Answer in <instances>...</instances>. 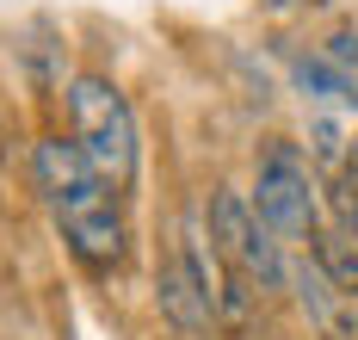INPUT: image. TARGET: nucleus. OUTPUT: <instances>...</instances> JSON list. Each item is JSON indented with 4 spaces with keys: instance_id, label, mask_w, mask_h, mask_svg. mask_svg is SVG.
Segmentation results:
<instances>
[{
    "instance_id": "2",
    "label": "nucleus",
    "mask_w": 358,
    "mask_h": 340,
    "mask_svg": "<svg viewBox=\"0 0 358 340\" xmlns=\"http://www.w3.org/2000/svg\"><path fill=\"white\" fill-rule=\"evenodd\" d=\"M69 143L87 155L93 173L111 180L117 192L136 180V155H143L136 112H130V99H124L106 75H74L69 80Z\"/></svg>"
},
{
    "instance_id": "9",
    "label": "nucleus",
    "mask_w": 358,
    "mask_h": 340,
    "mask_svg": "<svg viewBox=\"0 0 358 340\" xmlns=\"http://www.w3.org/2000/svg\"><path fill=\"white\" fill-rule=\"evenodd\" d=\"M346 180H358V136H352V149H346Z\"/></svg>"
},
{
    "instance_id": "3",
    "label": "nucleus",
    "mask_w": 358,
    "mask_h": 340,
    "mask_svg": "<svg viewBox=\"0 0 358 340\" xmlns=\"http://www.w3.org/2000/svg\"><path fill=\"white\" fill-rule=\"evenodd\" d=\"M210 241H216V254H222V266L248 285L253 297L290 285V266H285V254H278L266 217L253 211V198H241V192H229V186L216 192L210 198Z\"/></svg>"
},
{
    "instance_id": "1",
    "label": "nucleus",
    "mask_w": 358,
    "mask_h": 340,
    "mask_svg": "<svg viewBox=\"0 0 358 340\" xmlns=\"http://www.w3.org/2000/svg\"><path fill=\"white\" fill-rule=\"evenodd\" d=\"M31 180L43 192V211L56 217L69 254L87 272H117L124 254H130V229H124V211H117V186L93 173V161L62 143V136H43L31 149Z\"/></svg>"
},
{
    "instance_id": "6",
    "label": "nucleus",
    "mask_w": 358,
    "mask_h": 340,
    "mask_svg": "<svg viewBox=\"0 0 358 340\" xmlns=\"http://www.w3.org/2000/svg\"><path fill=\"white\" fill-rule=\"evenodd\" d=\"M309 254H315V266H322L346 297H358V235H346L340 223H327V229H315Z\"/></svg>"
},
{
    "instance_id": "4",
    "label": "nucleus",
    "mask_w": 358,
    "mask_h": 340,
    "mask_svg": "<svg viewBox=\"0 0 358 340\" xmlns=\"http://www.w3.org/2000/svg\"><path fill=\"white\" fill-rule=\"evenodd\" d=\"M253 211L266 217L272 235H285V241H315V173H309V161L296 143H266L259 155V173H253Z\"/></svg>"
},
{
    "instance_id": "7",
    "label": "nucleus",
    "mask_w": 358,
    "mask_h": 340,
    "mask_svg": "<svg viewBox=\"0 0 358 340\" xmlns=\"http://www.w3.org/2000/svg\"><path fill=\"white\" fill-rule=\"evenodd\" d=\"M322 56L334 62V69H340V75H346V87L358 93V31H334Z\"/></svg>"
},
{
    "instance_id": "8",
    "label": "nucleus",
    "mask_w": 358,
    "mask_h": 340,
    "mask_svg": "<svg viewBox=\"0 0 358 340\" xmlns=\"http://www.w3.org/2000/svg\"><path fill=\"white\" fill-rule=\"evenodd\" d=\"M327 204H334V223L346 229V235H358V180H334Z\"/></svg>"
},
{
    "instance_id": "5",
    "label": "nucleus",
    "mask_w": 358,
    "mask_h": 340,
    "mask_svg": "<svg viewBox=\"0 0 358 340\" xmlns=\"http://www.w3.org/2000/svg\"><path fill=\"white\" fill-rule=\"evenodd\" d=\"M296 297L309 309V322L322 328V340H358V297H346L322 266H303L296 272Z\"/></svg>"
}]
</instances>
